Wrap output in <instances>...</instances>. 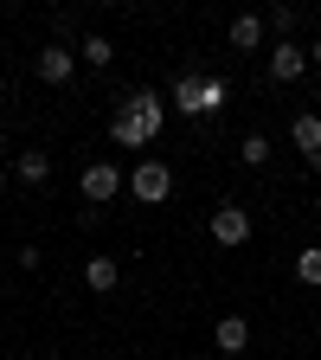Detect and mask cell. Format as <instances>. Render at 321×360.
<instances>
[{"label": "cell", "mask_w": 321, "mask_h": 360, "mask_svg": "<svg viewBox=\"0 0 321 360\" xmlns=\"http://www.w3.org/2000/svg\"><path fill=\"white\" fill-rule=\"evenodd\" d=\"M302 71H308V45H296V39L270 45V84H296Z\"/></svg>", "instance_id": "6"}, {"label": "cell", "mask_w": 321, "mask_h": 360, "mask_svg": "<svg viewBox=\"0 0 321 360\" xmlns=\"http://www.w3.org/2000/svg\"><path fill=\"white\" fill-rule=\"evenodd\" d=\"M238 161H244V167H263V161H270V142H263L257 129H251L244 142H238Z\"/></svg>", "instance_id": "16"}, {"label": "cell", "mask_w": 321, "mask_h": 360, "mask_svg": "<svg viewBox=\"0 0 321 360\" xmlns=\"http://www.w3.org/2000/svg\"><path fill=\"white\" fill-rule=\"evenodd\" d=\"M161 129H167V97L161 90H129L110 116V142L116 148H148Z\"/></svg>", "instance_id": "1"}, {"label": "cell", "mask_w": 321, "mask_h": 360, "mask_svg": "<svg viewBox=\"0 0 321 360\" xmlns=\"http://www.w3.org/2000/svg\"><path fill=\"white\" fill-rule=\"evenodd\" d=\"M289 142H296V155L321 174V110H302V116L289 122Z\"/></svg>", "instance_id": "7"}, {"label": "cell", "mask_w": 321, "mask_h": 360, "mask_svg": "<svg viewBox=\"0 0 321 360\" xmlns=\"http://www.w3.org/2000/svg\"><path fill=\"white\" fill-rule=\"evenodd\" d=\"M212 245H225V251H238V245H251V212L225 200V206L212 212Z\"/></svg>", "instance_id": "5"}, {"label": "cell", "mask_w": 321, "mask_h": 360, "mask_svg": "<svg viewBox=\"0 0 321 360\" xmlns=\"http://www.w3.org/2000/svg\"><path fill=\"white\" fill-rule=\"evenodd\" d=\"M296 283L321 290V245H302V251H296Z\"/></svg>", "instance_id": "15"}, {"label": "cell", "mask_w": 321, "mask_h": 360, "mask_svg": "<svg viewBox=\"0 0 321 360\" xmlns=\"http://www.w3.org/2000/svg\"><path fill=\"white\" fill-rule=\"evenodd\" d=\"M32 71H39L45 84H71V77H77V45H65V39H52V45H39V58H32Z\"/></svg>", "instance_id": "4"}, {"label": "cell", "mask_w": 321, "mask_h": 360, "mask_svg": "<svg viewBox=\"0 0 321 360\" xmlns=\"http://www.w3.org/2000/svg\"><path fill=\"white\" fill-rule=\"evenodd\" d=\"M77 65H97V71L116 65V45H110L103 32H84V39H77Z\"/></svg>", "instance_id": "13"}, {"label": "cell", "mask_w": 321, "mask_h": 360, "mask_svg": "<svg viewBox=\"0 0 321 360\" xmlns=\"http://www.w3.org/2000/svg\"><path fill=\"white\" fill-rule=\"evenodd\" d=\"M308 71H321V39H315V45H308Z\"/></svg>", "instance_id": "18"}, {"label": "cell", "mask_w": 321, "mask_h": 360, "mask_svg": "<svg viewBox=\"0 0 321 360\" xmlns=\"http://www.w3.org/2000/svg\"><path fill=\"white\" fill-rule=\"evenodd\" d=\"M0 187H7V161H0Z\"/></svg>", "instance_id": "19"}, {"label": "cell", "mask_w": 321, "mask_h": 360, "mask_svg": "<svg viewBox=\"0 0 321 360\" xmlns=\"http://www.w3.org/2000/svg\"><path fill=\"white\" fill-rule=\"evenodd\" d=\"M13 174L26 180V187H45V180H52V155H45V148H26V155H13Z\"/></svg>", "instance_id": "12"}, {"label": "cell", "mask_w": 321, "mask_h": 360, "mask_svg": "<svg viewBox=\"0 0 321 360\" xmlns=\"http://www.w3.org/2000/svg\"><path fill=\"white\" fill-rule=\"evenodd\" d=\"M167 110L199 122V71H180V77H173V90H167Z\"/></svg>", "instance_id": "8"}, {"label": "cell", "mask_w": 321, "mask_h": 360, "mask_svg": "<svg viewBox=\"0 0 321 360\" xmlns=\"http://www.w3.org/2000/svg\"><path fill=\"white\" fill-rule=\"evenodd\" d=\"M212 341H218V354H244L251 347V322H244V315H218V322H212Z\"/></svg>", "instance_id": "9"}, {"label": "cell", "mask_w": 321, "mask_h": 360, "mask_svg": "<svg viewBox=\"0 0 321 360\" xmlns=\"http://www.w3.org/2000/svg\"><path fill=\"white\" fill-rule=\"evenodd\" d=\"M225 103H232V84H225V77H199V122L218 116Z\"/></svg>", "instance_id": "14"}, {"label": "cell", "mask_w": 321, "mask_h": 360, "mask_svg": "<svg viewBox=\"0 0 321 360\" xmlns=\"http://www.w3.org/2000/svg\"><path fill=\"white\" fill-rule=\"evenodd\" d=\"M129 193L142 200V206H161V200L173 193V167H167L161 155H142V161L129 167Z\"/></svg>", "instance_id": "2"}, {"label": "cell", "mask_w": 321, "mask_h": 360, "mask_svg": "<svg viewBox=\"0 0 321 360\" xmlns=\"http://www.w3.org/2000/svg\"><path fill=\"white\" fill-rule=\"evenodd\" d=\"M225 39H232V52H257V45L270 39V32H263V13H238Z\"/></svg>", "instance_id": "10"}, {"label": "cell", "mask_w": 321, "mask_h": 360, "mask_svg": "<svg viewBox=\"0 0 321 360\" xmlns=\"http://www.w3.org/2000/svg\"><path fill=\"white\" fill-rule=\"evenodd\" d=\"M122 187H129V174H122L116 161H90V167L77 174V193H84L90 206H110V200H116Z\"/></svg>", "instance_id": "3"}, {"label": "cell", "mask_w": 321, "mask_h": 360, "mask_svg": "<svg viewBox=\"0 0 321 360\" xmlns=\"http://www.w3.org/2000/svg\"><path fill=\"white\" fill-rule=\"evenodd\" d=\"M263 32L289 39V32H296V7H270V13H263Z\"/></svg>", "instance_id": "17"}, {"label": "cell", "mask_w": 321, "mask_h": 360, "mask_svg": "<svg viewBox=\"0 0 321 360\" xmlns=\"http://www.w3.org/2000/svg\"><path fill=\"white\" fill-rule=\"evenodd\" d=\"M0 142H7V129H0Z\"/></svg>", "instance_id": "20"}, {"label": "cell", "mask_w": 321, "mask_h": 360, "mask_svg": "<svg viewBox=\"0 0 321 360\" xmlns=\"http://www.w3.org/2000/svg\"><path fill=\"white\" fill-rule=\"evenodd\" d=\"M84 283L97 290V296H110V290L122 283V264H116V257H84Z\"/></svg>", "instance_id": "11"}]
</instances>
